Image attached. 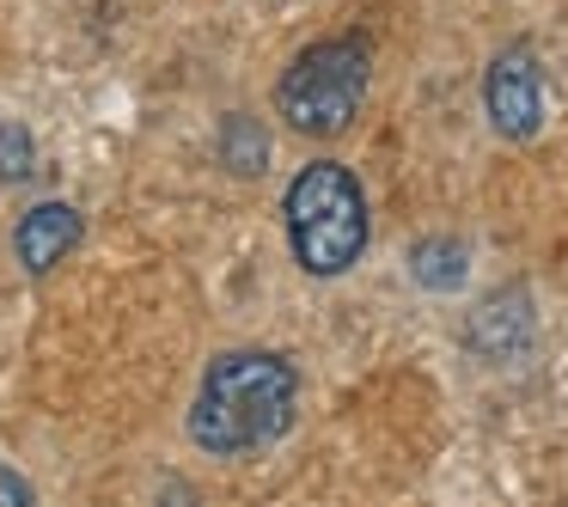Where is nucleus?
I'll use <instances>...</instances> for the list:
<instances>
[{"label": "nucleus", "instance_id": "obj_1", "mask_svg": "<svg viewBox=\"0 0 568 507\" xmlns=\"http://www.w3.org/2000/svg\"><path fill=\"white\" fill-rule=\"evenodd\" d=\"M294 404H300L294 361L275 355V348H233V355L209 361L196 404L184 416V434L209 458H239L282 440L287 422H294Z\"/></svg>", "mask_w": 568, "mask_h": 507}, {"label": "nucleus", "instance_id": "obj_2", "mask_svg": "<svg viewBox=\"0 0 568 507\" xmlns=\"http://www.w3.org/2000/svg\"><path fill=\"white\" fill-rule=\"evenodd\" d=\"M282 221L306 275H343L367 251V196H361L355 172L336 160L300 165L282 196Z\"/></svg>", "mask_w": 568, "mask_h": 507}, {"label": "nucleus", "instance_id": "obj_3", "mask_svg": "<svg viewBox=\"0 0 568 507\" xmlns=\"http://www.w3.org/2000/svg\"><path fill=\"white\" fill-rule=\"evenodd\" d=\"M367 74H373V55L361 38H324L306 43V50L287 62V74L275 80V111L294 135H343L355 123L361 99H367Z\"/></svg>", "mask_w": 568, "mask_h": 507}, {"label": "nucleus", "instance_id": "obj_4", "mask_svg": "<svg viewBox=\"0 0 568 507\" xmlns=\"http://www.w3.org/2000/svg\"><path fill=\"white\" fill-rule=\"evenodd\" d=\"M483 111H489L495 135L507 141H531L544 123V74H538V55L526 43H507L501 55L489 62L483 74Z\"/></svg>", "mask_w": 568, "mask_h": 507}, {"label": "nucleus", "instance_id": "obj_5", "mask_svg": "<svg viewBox=\"0 0 568 507\" xmlns=\"http://www.w3.org/2000/svg\"><path fill=\"white\" fill-rule=\"evenodd\" d=\"M80 233H87V221H80L74 202H38V209L19 214L13 251H19V263H26L31 275H50L55 263L80 245Z\"/></svg>", "mask_w": 568, "mask_h": 507}, {"label": "nucleus", "instance_id": "obj_6", "mask_svg": "<svg viewBox=\"0 0 568 507\" xmlns=\"http://www.w3.org/2000/svg\"><path fill=\"white\" fill-rule=\"evenodd\" d=\"M526 343H531V300L519 294V287L495 294L489 306H483L477 318H470V348H477V355L514 361Z\"/></svg>", "mask_w": 568, "mask_h": 507}, {"label": "nucleus", "instance_id": "obj_7", "mask_svg": "<svg viewBox=\"0 0 568 507\" xmlns=\"http://www.w3.org/2000/svg\"><path fill=\"white\" fill-rule=\"evenodd\" d=\"M409 275H416L428 294H453L470 275V251L458 245V239H422V245L409 251Z\"/></svg>", "mask_w": 568, "mask_h": 507}, {"label": "nucleus", "instance_id": "obj_8", "mask_svg": "<svg viewBox=\"0 0 568 507\" xmlns=\"http://www.w3.org/2000/svg\"><path fill=\"white\" fill-rule=\"evenodd\" d=\"M221 165L239 178H257L270 165V135H263L257 116H245V111L221 116Z\"/></svg>", "mask_w": 568, "mask_h": 507}, {"label": "nucleus", "instance_id": "obj_9", "mask_svg": "<svg viewBox=\"0 0 568 507\" xmlns=\"http://www.w3.org/2000/svg\"><path fill=\"white\" fill-rule=\"evenodd\" d=\"M38 178V141L26 123H0V184H26Z\"/></svg>", "mask_w": 568, "mask_h": 507}]
</instances>
